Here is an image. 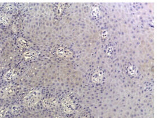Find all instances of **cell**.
Here are the masks:
<instances>
[{"instance_id":"7c38bea8","label":"cell","mask_w":157,"mask_h":118,"mask_svg":"<svg viewBox=\"0 0 157 118\" xmlns=\"http://www.w3.org/2000/svg\"><path fill=\"white\" fill-rule=\"evenodd\" d=\"M9 109L7 107L2 106L0 107V118H4L8 112Z\"/></svg>"},{"instance_id":"6da1fadb","label":"cell","mask_w":157,"mask_h":118,"mask_svg":"<svg viewBox=\"0 0 157 118\" xmlns=\"http://www.w3.org/2000/svg\"><path fill=\"white\" fill-rule=\"evenodd\" d=\"M42 98V94L38 90H32L28 94L22 101L23 106L26 107H32L37 105Z\"/></svg>"},{"instance_id":"3957f363","label":"cell","mask_w":157,"mask_h":118,"mask_svg":"<svg viewBox=\"0 0 157 118\" xmlns=\"http://www.w3.org/2000/svg\"><path fill=\"white\" fill-rule=\"evenodd\" d=\"M62 106L63 110L66 114H71L74 113L75 108V103L69 97H65L62 99Z\"/></svg>"},{"instance_id":"5b68a950","label":"cell","mask_w":157,"mask_h":118,"mask_svg":"<svg viewBox=\"0 0 157 118\" xmlns=\"http://www.w3.org/2000/svg\"><path fill=\"white\" fill-rule=\"evenodd\" d=\"M16 72L14 69H11L9 70L8 72H6L4 76H3V80L5 81H10L12 80L16 76Z\"/></svg>"},{"instance_id":"4fadbf2b","label":"cell","mask_w":157,"mask_h":118,"mask_svg":"<svg viewBox=\"0 0 157 118\" xmlns=\"http://www.w3.org/2000/svg\"><path fill=\"white\" fill-rule=\"evenodd\" d=\"M86 118V117H82V118Z\"/></svg>"},{"instance_id":"7a4b0ae2","label":"cell","mask_w":157,"mask_h":118,"mask_svg":"<svg viewBox=\"0 0 157 118\" xmlns=\"http://www.w3.org/2000/svg\"><path fill=\"white\" fill-rule=\"evenodd\" d=\"M16 87L13 84L4 86L0 89V98L6 99L12 97L16 92Z\"/></svg>"},{"instance_id":"8fae6325","label":"cell","mask_w":157,"mask_h":118,"mask_svg":"<svg viewBox=\"0 0 157 118\" xmlns=\"http://www.w3.org/2000/svg\"><path fill=\"white\" fill-rule=\"evenodd\" d=\"M21 111V107L18 105H14L12 106V107L10 109V111H11L12 114L13 115H18V114H20Z\"/></svg>"},{"instance_id":"277c9868","label":"cell","mask_w":157,"mask_h":118,"mask_svg":"<svg viewBox=\"0 0 157 118\" xmlns=\"http://www.w3.org/2000/svg\"><path fill=\"white\" fill-rule=\"evenodd\" d=\"M58 100L55 98H46L42 101V105L48 109H54L58 106Z\"/></svg>"},{"instance_id":"ba28073f","label":"cell","mask_w":157,"mask_h":118,"mask_svg":"<svg viewBox=\"0 0 157 118\" xmlns=\"http://www.w3.org/2000/svg\"><path fill=\"white\" fill-rule=\"evenodd\" d=\"M57 55L59 57H71L72 56V52L69 49L59 48L57 50Z\"/></svg>"},{"instance_id":"30bf717a","label":"cell","mask_w":157,"mask_h":118,"mask_svg":"<svg viewBox=\"0 0 157 118\" xmlns=\"http://www.w3.org/2000/svg\"><path fill=\"white\" fill-rule=\"evenodd\" d=\"M38 56V53L34 51H26L24 53V57L26 60H35Z\"/></svg>"},{"instance_id":"52a82bcc","label":"cell","mask_w":157,"mask_h":118,"mask_svg":"<svg viewBox=\"0 0 157 118\" xmlns=\"http://www.w3.org/2000/svg\"><path fill=\"white\" fill-rule=\"evenodd\" d=\"M103 73L101 70H97L92 76V81L96 84H99L102 81Z\"/></svg>"},{"instance_id":"9c48e42d","label":"cell","mask_w":157,"mask_h":118,"mask_svg":"<svg viewBox=\"0 0 157 118\" xmlns=\"http://www.w3.org/2000/svg\"><path fill=\"white\" fill-rule=\"evenodd\" d=\"M17 44L18 46L22 47V48H29L32 47V46L30 42L22 38H20L17 39Z\"/></svg>"},{"instance_id":"8992f818","label":"cell","mask_w":157,"mask_h":118,"mask_svg":"<svg viewBox=\"0 0 157 118\" xmlns=\"http://www.w3.org/2000/svg\"><path fill=\"white\" fill-rule=\"evenodd\" d=\"M12 20L11 16L5 13L0 14V23L4 26L9 25Z\"/></svg>"}]
</instances>
